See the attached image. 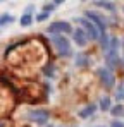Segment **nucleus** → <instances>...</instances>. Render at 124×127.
<instances>
[{
    "instance_id": "nucleus-7",
    "label": "nucleus",
    "mask_w": 124,
    "mask_h": 127,
    "mask_svg": "<svg viewBox=\"0 0 124 127\" xmlns=\"http://www.w3.org/2000/svg\"><path fill=\"white\" fill-rule=\"evenodd\" d=\"M72 36H74V41L78 43V46H84L86 45V31L84 29H76L74 33H72Z\"/></svg>"
},
{
    "instance_id": "nucleus-16",
    "label": "nucleus",
    "mask_w": 124,
    "mask_h": 127,
    "mask_svg": "<svg viewBox=\"0 0 124 127\" xmlns=\"http://www.w3.org/2000/svg\"><path fill=\"white\" fill-rule=\"evenodd\" d=\"M112 127H124V124H123V122H117V120H116V122H112Z\"/></svg>"
},
{
    "instance_id": "nucleus-17",
    "label": "nucleus",
    "mask_w": 124,
    "mask_h": 127,
    "mask_svg": "<svg viewBox=\"0 0 124 127\" xmlns=\"http://www.w3.org/2000/svg\"><path fill=\"white\" fill-rule=\"evenodd\" d=\"M64 0H54V3H62Z\"/></svg>"
},
{
    "instance_id": "nucleus-4",
    "label": "nucleus",
    "mask_w": 124,
    "mask_h": 127,
    "mask_svg": "<svg viewBox=\"0 0 124 127\" xmlns=\"http://www.w3.org/2000/svg\"><path fill=\"white\" fill-rule=\"evenodd\" d=\"M50 33H71V24L65 21H57V22H52L50 28H48Z\"/></svg>"
},
{
    "instance_id": "nucleus-18",
    "label": "nucleus",
    "mask_w": 124,
    "mask_h": 127,
    "mask_svg": "<svg viewBox=\"0 0 124 127\" xmlns=\"http://www.w3.org/2000/svg\"><path fill=\"white\" fill-rule=\"evenodd\" d=\"M123 43H124V40H123ZM123 46H124V45H123Z\"/></svg>"
},
{
    "instance_id": "nucleus-6",
    "label": "nucleus",
    "mask_w": 124,
    "mask_h": 127,
    "mask_svg": "<svg viewBox=\"0 0 124 127\" xmlns=\"http://www.w3.org/2000/svg\"><path fill=\"white\" fill-rule=\"evenodd\" d=\"M28 117H29V120H33L36 124H45L48 120V112H45V110H35V112H29Z\"/></svg>"
},
{
    "instance_id": "nucleus-2",
    "label": "nucleus",
    "mask_w": 124,
    "mask_h": 127,
    "mask_svg": "<svg viewBox=\"0 0 124 127\" xmlns=\"http://www.w3.org/2000/svg\"><path fill=\"white\" fill-rule=\"evenodd\" d=\"M52 43L55 45L57 52L61 53L62 57H69V55H71V45H69V41H67L64 36L54 34V36H52Z\"/></svg>"
},
{
    "instance_id": "nucleus-8",
    "label": "nucleus",
    "mask_w": 124,
    "mask_h": 127,
    "mask_svg": "<svg viewBox=\"0 0 124 127\" xmlns=\"http://www.w3.org/2000/svg\"><path fill=\"white\" fill-rule=\"evenodd\" d=\"M95 110H97V105L91 103V105H88L86 108H83L81 112H79V117H81V119H88L91 113H95Z\"/></svg>"
},
{
    "instance_id": "nucleus-9",
    "label": "nucleus",
    "mask_w": 124,
    "mask_h": 127,
    "mask_svg": "<svg viewBox=\"0 0 124 127\" xmlns=\"http://www.w3.org/2000/svg\"><path fill=\"white\" fill-rule=\"evenodd\" d=\"M31 22H33V17H31V14H29V12H28V14H24V16L21 17V26H24V28H28Z\"/></svg>"
},
{
    "instance_id": "nucleus-10",
    "label": "nucleus",
    "mask_w": 124,
    "mask_h": 127,
    "mask_svg": "<svg viewBox=\"0 0 124 127\" xmlns=\"http://www.w3.org/2000/svg\"><path fill=\"white\" fill-rule=\"evenodd\" d=\"M110 112H112V115H116V117H121L124 115V106L123 105H116L110 108Z\"/></svg>"
},
{
    "instance_id": "nucleus-15",
    "label": "nucleus",
    "mask_w": 124,
    "mask_h": 127,
    "mask_svg": "<svg viewBox=\"0 0 124 127\" xmlns=\"http://www.w3.org/2000/svg\"><path fill=\"white\" fill-rule=\"evenodd\" d=\"M116 96H117V100H123L124 98V88L121 86L119 89H117V93H116Z\"/></svg>"
},
{
    "instance_id": "nucleus-14",
    "label": "nucleus",
    "mask_w": 124,
    "mask_h": 127,
    "mask_svg": "<svg viewBox=\"0 0 124 127\" xmlns=\"http://www.w3.org/2000/svg\"><path fill=\"white\" fill-rule=\"evenodd\" d=\"M47 17H48V10H45V12H41V14H38V16H36V21H45V19H47Z\"/></svg>"
},
{
    "instance_id": "nucleus-3",
    "label": "nucleus",
    "mask_w": 124,
    "mask_h": 127,
    "mask_svg": "<svg viewBox=\"0 0 124 127\" xmlns=\"http://www.w3.org/2000/svg\"><path fill=\"white\" fill-rule=\"evenodd\" d=\"M98 76H100V81H102V84L105 86V88H114L116 77H114V74H112L109 69H100V70H98Z\"/></svg>"
},
{
    "instance_id": "nucleus-1",
    "label": "nucleus",
    "mask_w": 124,
    "mask_h": 127,
    "mask_svg": "<svg viewBox=\"0 0 124 127\" xmlns=\"http://www.w3.org/2000/svg\"><path fill=\"white\" fill-rule=\"evenodd\" d=\"M76 21L81 24V28L86 31V34H88L91 40H98V38H100V34H102V33H100L98 26L91 21L90 17H76Z\"/></svg>"
},
{
    "instance_id": "nucleus-12",
    "label": "nucleus",
    "mask_w": 124,
    "mask_h": 127,
    "mask_svg": "<svg viewBox=\"0 0 124 127\" xmlns=\"http://www.w3.org/2000/svg\"><path fill=\"white\" fill-rule=\"evenodd\" d=\"M12 21H14V17H12V16L3 14V16L0 17V26H2V24H7V22H12Z\"/></svg>"
},
{
    "instance_id": "nucleus-13",
    "label": "nucleus",
    "mask_w": 124,
    "mask_h": 127,
    "mask_svg": "<svg viewBox=\"0 0 124 127\" xmlns=\"http://www.w3.org/2000/svg\"><path fill=\"white\" fill-rule=\"evenodd\" d=\"M97 5H100V7H105V9H109V10H114V5H112L110 2H105V0H100V2H97Z\"/></svg>"
},
{
    "instance_id": "nucleus-11",
    "label": "nucleus",
    "mask_w": 124,
    "mask_h": 127,
    "mask_svg": "<svg viewBox=\"0 0 124 127\" xmlns=\"http://www.w3.org/2000/svg\"><path fill=\"white\" fill-rule=\"evenodd\" d=\"M100 108L102 110H110V98H107V96L102 98L100 100Z\"/></svg>"
},
{
    "instance_id": "nucleus-19",
    "label": "nucleus",
    "mask_w": 124,
    "mask_h": 127,
    "mask_svg": "<svg viewBox=\"0 0 124 127\" xmlns=\"http://www.w3.org/2000/svg\"><path fill=\"white\" fill-rule=\"evenodd\" d=\"M0 127H2V124H0Z\"/></svg>"
},
{
    "instance_id": "nucleus-5",
    "label": "nucleus",
    "mask_w": 124,
    "mask_h": 127,
    "mask_svg": "<svg viewBox=\"0 0 124 127\" xmlns=\"http://www.w3.org/2000/svg\"><path fill=\"white\" fill-rule=\"evenodd\" d=\"M84 16H86V17H90L91 21H93L95 24H97V26H98L100 33H102V34H105V28H107V22L103 21V17H102V16H98L97 12H91V10H88V12H86Z\"/></svg>"
}]
</instances>
